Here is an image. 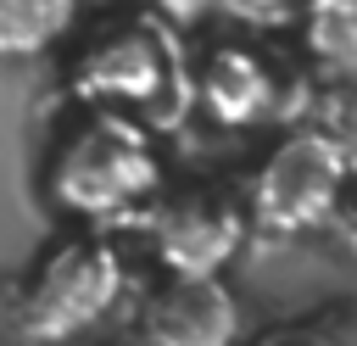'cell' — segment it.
<instances>
[{"label":"cell","mask_w":357,"mask_h":346,"mask_svg":"<svg viewBox=\"0 0 357 346\" xmlns=\"http://www.w3.org/2000/svg\"><path fill=\"white\" fill-rule=\"evenodd\" d=\"M162 184V162L151 128L112 106H84L73 128L56 134L45 156V190L61 212L84 218L89 229L139 212Z\"/></svg>","instance_id":"6da1fadb"},{"label":"cell","mask_w":357,"mask_h":346,"mask_svg":"<svg viewBox=\"0 0 357 346\" xmlns=\"http://www.w3.org/2000/svg\"><path fill=\"white\" fill-rule=\"evenodd\" d=\"M123 290V257L100 229H78L61 234L22 279L17 290V335L33 346H56L84 335L89 324H100L112 313Z\"/></svg>","instance_id":"7a4b0ae2"},{"label":"cell","mask_w":357,"mask_h":346,"mask_svg":"<svg viewBox=\"0 0 357 346\" xmlns=\"http://www.w3.org/2000/svg\"><path fill=\"white\" fill-rule=\"evenodd\" d=\"M73 95L84 106L112 112H167L173 95H184V61L173 28H162L145 11H128L106 28H95L73 56Z\"/></svg>","instance_id":"3957f363"},{"label":"cell","mask_w":357,"mask_h":346,"mask_svg":"<svg viewBox=\"0 0 357 346\" xmlns=\"http://www.w3.org/2000/svg\"><path fill=\"white\" fill-rule=\"evenodd\" d=\"M346 156L329 134H290L251 184V218L268 229H307L335 212Z\"/></svg>","instance_id":"277c9868"},{"label":"cell","mask_w":357,"mask_h":346,"mask_svg":"<svg viewBox=\"0 0 357 346\" xmlns=\"http://www.w3.org/2000/svg\"><path fill=\"white\" fill-rule=\"evenodd\" d=\"M245 240V212L212 190H184L151 218L162 273H218Z\"/></svg>","instance_id":"5b68a950"},{"label":"cell","mask_w":357,"mask_h":346,"mask_svg":"<svg viewBox=\"0 0 357 346\" xmlns=\"http://www.w3.org/2000/svg\"><path fill=\"white\" fill-rule=\"evenodd\" d=\"M139 329L151 346H234L240 307L218 273H162L139 307Z\"/></svg>","instance_id":"8992f818"},{"label":"cell","mask_w":357,"mask_h":346,"mask_svg":"<svg viewBox=\"0 0 357 346\" xmlns=\"http://www.w3.org/2000/svg\"><path fill=\"white\" fill-rule=\"evenodd\" d=\"M195 100L218 117V123H251V117H262L268 106H273V73H268V61L257 56V50H245V45H218L212 56H206V67H201V78H195Z\"/></svg>","instance_id":"52a82bcc"},{"label":"cell","mask_w":357,"mask_h":346,"mask_svg":"<svg viewBox=\"0 0 357 346\" xmlns=\"http://www.w3.org/2000/svg\"><path fill=\"white\" fill-rule=\"evenodd\" d=\"M84 0H0V61H39L78 33Z\"/></svg>","instance_id":"ba28073f"},{"label":"cell","mask_w":357,"mask_h":346,"mask_svg":"<svg viewBox=\"0 0 357 346\" xmlns=\"http://www.w3.org/2000/svg\"><path fill=\"white\" fill-rule=\"evenodd\" d=\"M290 22L318 73L357 78V0H301Z\"/></svg>","instance_id":"9c48e42d"},{"label":"cell","mask_w":357,"mask_h":346,"mask_svg":"<svg viewBox=\"0 0 357 346\" xmlns=\"http://www.w3.org/2000/svg\"><path fill=\"white\" fill-rule=\"evenodd\" d=\"M251 346H357V313L351 307H318L307 318L262 329Z\"/></svg>","instance_id":"30bf717a"},{"label":"cell","mask_w":357,"mask_h":346,"mask_svg":"<svg viewBox=\"0 0 357 346\" xmlns=\"http://www.w3.org/2000/svg\"><path fill=\"white\" fill-rule=\"evenodd\" d=\"M212 6H223V11H229L234 22H245V28H284L301 0H212Z\"/></svg>","instance_id":"8fae6325"},{"label":"cell","mask_w":357,"mask_h":346,"mask_svg":"<svg viewBox=\"0 0 357 346\" xmlns=\"http://www.w3.org/2000/svg\"><path fill=\"white\" fill-rule=\"evenodd\" d=\"M206 6H212V0H134V11L156 17V22H162V28H173V33H178L184 22H195Z\"/></svg>","instance_id":"7c38bea8"}]
</instances>
